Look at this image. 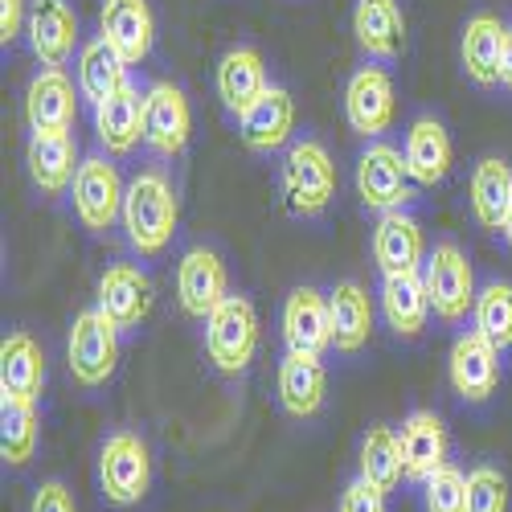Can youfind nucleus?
<instances>
[{
	"label": "nucleus",
	"mask_w": 512,
	"mask_h": 512,
	"mask_svg": "<svg viewBox=\"0 0 512 512\" xmlns=\"http://www.w3.org/2000/svg\"><path fill=\"white\" fill-rule=\"evenodd\" d=\"M123 234H127V246L144 259H156V254L168 250L177 234V222H181V201H177V189L168 181L160 168H144L127 181V193H123Z\"/></svg>",
	"instance_id": "obj_1"
},
{
	"label": "nucleus",
	"mask_w": 512,
	"mask_h": 512,
	"mask_svg": "<svg viewBox=\"0 0 512 512\" xmlns=\"http://www.w3.org/2000/svg\"><path fill=\"white\" fill-rule=\"evenodd\" d=\"M283 201L295 218H320L336 197V164L320 140H300L291 144L283 160Z\"/></svg>",
	"instance_id": "obj_2"
},
{
	"label": "nucleus",
	"mask_w": 512,
	"mask_h": 512,
	"mask_svg": "<svg viewBox=\"0 0 512 512\" xmlns=\"http://www.w3.org/2000/svg\"><path fill=\"white\" fill-rule=\"evenodd\" d=\"M66 361L78 386H87V390L107 386L119 365V324L103 308L78 312L70 324V340H66Z\"/></svg>",
	"instance_id": "obj_3"
},
{
	"label": "nucleus",
	"mask_w": 512,
	"mask_h": 512,
	"mask_svg": "<svg viewBox=\"0 0 512 512\" xmlns=\"http://www.w3.org/2000/svg\"><path fill=\"white\" fill-rule=\"evenodd\" d=\"M205 353L222 373H242L259 349V312L246 295H226L205 320Z\"/></svg>",
	"instance_id": "obj_4"
},
{
	"label": "nucleus",
	"mask_w": 512,
	"mask_h": 512,
	"mask_svg": "<svg viewBox=\"0 0 512 512\" xmlns=\"http://www.w3.org/2000/svg\"><path fill=\"white\" fill-rule=\"evenodd\" d=\"M152 484V455L136 431L107 435L99 451V488L115 508H132L148 496Z\"/></svg>",
	"instance_id": "obj_5"
},
{
	"label": "nucleus",
	"mask_w": 512,
	"mask_h": 512,
	"mask_svg": "<svg viewBox=\"0 0 512 512\" xmlns=\"http://www.w3.org/2000/svg\"><path fill=\"white\" fill-rule=\"evenodd\" d=\"M422 279H426V295H431V308L439 320L459 324L467 320V312L476 308V271L467 263V254L455 242H439L422 263Z\"/></svg>",
	"instance_id": "obj_6"
},
{
	"label": "nucleus",
	"mask_w": 512,
	"mask_h": 512,
	"mask_svg": "<svg viewBox=\"0 0 512 512\" xmlns=\"http://www.w3.org/2000/svg\"><path fill=\"white\" fill-rule=\"evenodd\" d=\"M123 193H127V185L107 156H87L78 164L74 185H70L74 213L91 234H103L123 218Z\"/></svg>",
	"instance_id": "obj_7"
},
{
	"label": "nucleus",
	"mask_w": 512,
	"mask_h": 512,
	"mask_svg": "<svg viewBox=\"0 0 512 512\" xmlns=\"http://www.w3.org/2000/svg\"><path fill=\"white\" fill-rule=\"evenodd\" d=\"M193 136V111L189 99L177 82H152L144 91V144L164 156V160H177L189 148Z\"/></svg>",
	"instance_id": "obj_8"
},
{
	"label": "nucleus",
	"mask_w": 512,
	"mask_h": 512,
	"mask_svg": "<svg viewBox=\"0 0 512 512\" xmlns=\"http://www.w3.org/2000/svg\"><path fill=\"white\" fill-rule=\"evenodd\" d=\"M410 168H406V156L390 144H369L361 156H357V197L365 209L373 213H390V209H402L414 193H410Z\"/></svg>",
	"instance_id": "obj_9"
},
{
	"label": "nucleus",
	"mask_w": 512,
	"mask_h": 512,
	"mask_svg": "<svg viewBox=\"0 0 512 512\" xmlns=\"http://www.w3.org/2000/svg\"><path fill=\"white\" fill-rule=\"evenodd\" d=\"M398 115V95H394V78L381 66H361L349 87H345V119L357 136L377 140L381 132H390V123Z\"/></svg>",
	"instance_id": "obj_10"
},
{
	"label": "nucleus",
	"mask_w": 512,
	"mask_h": 512,
	"mask_svg": "<svg viewBox=\"0 0 512 512\" xmlns=\"http://www.w3.org/2000/svg\"><path fill=\"white\" fill-rule=\"evenodd\" d=\"M447 377H451V390L463 402H488L500 386V349L476 328L455 336L451 357H447Z\"/></svg>",
	"instance_id": "obj_11"
},
{
	"label": "nucleus",
	"mask_w": 512,
	"mask_h": 512,
	"mask_svg": "<svg viewBox=\"0 0 512 512\" xmlns=\"http://www.w3.org/2000/svg\"><path fill=\"white\" fill-rule=\"evenodd\" d=\"M226 295H230V275H226L222 254L205 250V246L185 250L181 263H177V304H181V312L193 316V320H205Z\"/></svg>",
	"instance_id": "obj_12"
},
{
	"label": "nucleus",
	"mask_w": 512,
	"mask_h": 512,
	"mask_svg": "<svg viewBox=\"0 0 512 512\" xmlns=\"http://www.w3.org/2000/svg\"><path fill=\"white\" fill-rule=\"evenodd\" d=\"M99 37L127 66H140L152 54V41H156L152 5H148V0H103V9H99Z\"/></svg>",
	"instance_id": "obj_13"
},
{
	"label": "nucleus",
	"mask_w": 512,
	"mask_h": 512,
	"mask_svg": "<svg viewBox=\"0 0 512 512\" xmlns=\"http://www.w3.org/2000/svg\"><path fill=\"white\" fill-rule=\"evenodd\" d=\"M29 50L41 66H66L78 46V17L66 0H33L29 21H25Z\"/></svg>",
	"instance_id": "obj_14"
},
{
	"label": "nucleus",
	"mask_w": 512,
	"mask_h": 512,
	"mask_svg": "<svg viewBox=\"0 0 512 512\" xmlns=\"http://www.w3.org/2000/svg\"><path fill=\"white\" fill-rule=\"evenodd\" d=\"M78 95L74 82L58 70V66H46L29 78L25 87V119L33 132H70L74 119H78Z\"/></svg>",
	"instance_id": "obj_15"
},
{
	"label": "nucleus",
	"mask_w": 512,
	"mask_h": 512,
	"mask_svg": "<svg viewBox=\"0 0 512 512\" xmlns=\"http://www.w3.org/2000/svg\"><path fill=\"white\" fill-rule=\"evenodd\" d=\"M373 263L381 275H406V271H422L426 263V242H422V226L410 218L406 209H390L377 218L373 230Z\"/></svg>",
	"instance_id": "obj_16"
},
{
	"label": "nucleus",
	"mask_w": 512,
	"mask_h": 512,
	"mask_svg": "<svg viewBox=\"0 0 512 512\" xmlns=\"http://www.w3.org/2000/svg\"><path fill=\"white\" fill-rule=\"evenodd\" d=\"M95 308H103L119 324V332L140 328L152 312V279L132 263L107 267L99 279V304Z\"/></svg>",
	"instance_id": "obj_17"
},
{
	"label": "nucleus",
	"mask_w": 512,
	"mask_h": 512,
	"mask_svg": "<svg viewBox=\"0 0 512 512\" xmlns=\"http://www.w3.org/2000/svg\"><path fill=\"white\" fill-rule=\"evenodd\" d=\"M283 340L291 353H324L332 349V316L328 295L316 287H295L283 304Z\"/></svg>",
	"instance_id": "obj_18"
},
{
	"label": "nucleus",
	"mask_w": 512,
	"mask_h": 512,
	"mask_svg": "<svg viewBox=\"0 0 512 512\" xmlns=\"http://www.w3.org/2000/svg\"><path fill=\"white\" fill-rule=\"evenodd\" d=\"M402 156H406V168H410L414 185L435 189V185H443L447 173H451L455 148H451L447 127H443L435 115H418V119L410 123V132H406Z\"/></svg>",
	"instance_id": "obj_19"
},
{
	"label": "nucleus",
	"mask_w": 512,
	"mask_h": 512,
	"mask_svg": "<svg viewBox=\"0 0 512 512\" xmlns=\"http://www.w3.org/2000/svg\"><path fill=\"white\" fill-rule=\"evenodd\" d=\"M357 46L373 62H394L406 50V17L398 0H357L353 5Z\"/></svg>",
	"instance_id": "obj_20"
},
{
	"label": "nucleus",
	"mask_w": 512,
	"mask_h": 512,
	"mask_svg": "<svg viewBox=\"0 0 512 512\" xmlns=\"http://www.w3.org/2000/svg\"><path fill=\"white\" fill-rule=\"evenodd\" d=\"M95 136L107 156H127L144 140V95L136 82H127L111 99L95 103Z\"/></svg>",
	"instance_id": "obj_21"
},
{
	"label": "nucleus",
	"mask_w": 512,
	"mask_h": 512,
	"mask_svg": "<svg viewBox=\"0 0 512 512\" xmlns=\"http://www.w3.org/2000/svg\"><path fill=\"white\" fill-rule=\"evenodd\" d=\"M218 99H222V107L230 111V115H242V111H250L254 103H259L263 95H267V62H263V54L254 50V46H234V50H226L222 54V62H218Z\"/></svg>",
	"instance_id": "obj_22"
},
{
	"label": "nucleus",
	"mask_w": 512,
	"mask_h": 512,
	"mask_svg": "<svg viewBox=\"0 0 512 512\" xmlns=\"http://www.w3.org/2000/svg\"><path fill=\"white\" fill-rule=\"evenodd\" d=\"M279 406L291 414V418H312L320 414L324 406V394H328V373H324V361L316 353H291L279 361Z\"/></svg>",
	"instance_id": "obj_23"
},
{
	"label": "nucleus",
	"mask_w": 512,
	"mask_h": 512,
	"mask_svg": "<svg viewBox=\"0 0 512 512\" xmlns=\"http://www.w3.org/2000/svg\"><path fill=\"white\" fill-rule=\"evenodd\" d=\"M402 463H406V480L422 484L426 476H435L447 463V426L435 410H414L402 422Z\"/></svg>",
	"instance_id": "obj_24"
},
{
	"label": "nucleus",
	"mask_w": 512,
	"mask_h": 512,
	"mask_svg": "<svg viewBox=\"0 0 512 512\" xmlns=\"http://www.w3.org/2000/svg\"><path fill=\"white\" fill-rule=\"evenodd\" d=\"M295 127V99L283 87H267V95L250 111L238 115V136L250 152H275L291 140Z\"/></svg>",
	"instance_id": "obj_25"
},
{
	"label": "nucleus",
	"mask_w": 512,
	"mask_h": 512,
	"mask_svg": "<svg viewBox=\"0 0 512 512\" xmlns=\"http://www.w3.org/2000/svg\"><path fill=\"white\" fill-rule=\"evenodd\" d=\"M25 164L41 193H62L74 185V173L82 160H78V144L70 132H33L25 148Z\"/></svg>",
	"instance_id": "obj_26"
},
{
	"label": "nucleus",
	"mask_w": 512,
	"mask_h": 512,
	"mask_svg": "<svg viewBox=\"0 0 512 512\" xmlns=\"http://www.w3.org/2000/svg\"><path fill=\"white\" fill-rule=\"evenodd\" d=\"M328 316H332V349L336 353H361L373 332V300L353 279L336 283L328 291Z\"/></svg>",
	"instance_id": "obj_27"
},
{
	"label": "nucleus",
	"mask_w": 512,
	"mask_h": 512,
	"mask_svg": "<svg viewBox=\"0 0 512 512\" xmlns=\"http://www.w3.org/2000/svg\"><path fill=\"white\" fill-rule=\"evenodd\" d=\"M46 386V357L29 332H9L0 345V398L37 402Z\"/></svg>",
	"instance_id": "obj_28"
},
{
	"label": "nucleus",
	"mask_w": 512,
	"mask_h": 512,
	"mask_svg": "<svg viewBox=\"0 0 512 512\" xmlns=\"http://www.w3.org/2000/svg\"><path fill=\"white\" fill-rule=\"evenodd\" d=\"M504 21L492 13H476L467 17L463 37H459V62L463 74L476 82V87H496L500 82V50H504Z\"/></svg>",
	"instance_id": "obj_29"
},
{
	"label": "nucleus",
	"mask_w": 512,
	"mask_h": 512,
	"mask_svg": "<svg viewBox=\"0 0 512 512\" xmlns=\"http://www.w3.org/2000/svg\"><path fill=\"white\" fill-rule=\"evenodd\" d=\"M431 295H426V279L422 271H406V275H386L381 279V316L398 336H418L431 316Z\"/></svg>",
	"instance_id": "obj_30"
},
{
	"label": "nucleus",
	"mask_w": 512,
	"mask_h": 512,
	"mask_svg": "<svg viewBox=\"0 0 512 512\" xmlns=\"http://www.w3.org/2000/svg\"><path fill=\"white\" fill-rule=\"evenodd\" d=\"M127 62L107 46L103 37H95V41H87V46L78 50V91H82V99L87 103H103V99H111L115 91H123L127 87Z\"/></svg>",
	"instance_id": "obj_31"
},
{
	"label": "nucleus",
	"mask_w": 512,
	"mask_h": 512,
	"mask_svg": "<svg viewBox=\"0 0 512 512\" xmlns=\"http://www.w3.org/2000/svg\"><path fill=\"white\" fill-rule=\"evenodd\" d=\"M512 201V168L496 156H484L472 173V213L484 230H500Z\"/></svg>",
	"instance_id": "obj_32"
},
{
	"label": "nucleus",
	"mask_w": 512,
	"mask_h": 512,
	"mask_svg": "<svg viewBox=\"0 0 512 512\" xmlns=\"http://www.w3.org/2000/svg\"><path fill=\"white\" fill-rule=\"evenodd\" d=\"M406 476L402 463V439L390 426H369L361 439V480H369L377 492H394Z\"/></svg>",
	"instance_id": "obj_33"
},
{
	"label": "nucleus",
	"mask_w": 512,
	"mask_h": 512,
	"mask_svg": "<svg viewBox=\"0 0 512 512\" xmlns=\"http://www.w3.org/2000/svg\"><path fill=\"white\" fill-rule=\"evenodd\" d=\"M0 451L13 467L29 463L37 451V410L33 402L0 398Z\"/></svg>",
	"instance_id": "obj_34"
},
{
	"label": "nucleus",
	"mask_w": 512,
	"mask_h": 512,
	"mask_svg": "<svg viewBox=\"0 0 512 512\" xmlns=\"http://www.w3.org/2000/svg\"><path fill=\"white\" fill-rule=\"evenodd\" d=\"M472 316H476V332H484L500 353L512 349V283H488L476 295Z\"/></svg>",
	"instance_id": "obj_35"
},
{
	"label": "nucleus",
	"mask_w": 512,
	"mask_h": 512,
	"mask_svg": "<svg viewBox=\"0 0 512 512\" xmlns=\"http://www.w3.org/2000/svg\"><path fill=\"white\" fill-rule=\"evenodd\" d=\"M422 500L426 512H467V476L459 467L443 463L435 476L422 480Z\"/></svg>",
	"instance_id": "obj_36"
},
{
	"label": "nucleus",
	"mask_w": 512,
	"mask_h": 512,
	"mask_svg": "<svg viewBox=\"0 0 512 512\" xmlns=\"http://www.w3.org/2000/svg\"><path fill=\"white\" fill-rule=\"evenodd\" d=\"M467 512H508V480L496 467L480 463L467 476Z\"/></svg>",
	"instance_id": "obj_37"
},
{
	"label": "nucleus",
	"mask_w": 512,
	"mask_h": 512,
	"mask_svg": "<svg viewBox=\"0 0 512 512\" xmlns=\"http://www.w3.org/2000/svg\"><path fill=\"white\" fill-rule=\"evenodd\" d=\"M340 512H386V492H377L369 480H353L340 496Z\"/></svg>",
	"instance_id": "obj_38"
},
{
	"label": "nucleus",
	"mask_w": 512,
	"mask_h": 512,
	"mask_svg": "<svg viewBox=\"0 0 512 512\" xmlns=\"http://www.w3.org/2000/svg\"><path fill=\"white\" fill-rule=\"evenodd\" d=\"M29 512H78V508H74L70 488H66L62 480H50V484H41V488L33 492Z\"/></svg>",
	"instance_id": "obj_39"
},
{
	"label": "nucleus",
	"mask_w": 512,
	"mask_h": 512,
	"mask_svg": "<svg viewBox=\"0 0 512 512\" xmlns=\"http://www.w3.org/2000/svg\"><path fill=\"white\" fill-rule=\"evenodd\" d=\"M29 21V0H0V41L13 46V41L25 33Z\"/></svg>",
	"instance_id": "obj_40"
},
{
	"label": "nucleus",
	"mask_w": 512,
	"mask_h": 512,
	"mask_svg": "<svg viewBox=\"0 0 512 512\" xmlns=\"http://www.w3.org/2000/svg\"><path fill=\"white\" fill-rule=\"evenodd\" d=\"M500 87L512 91V25L504 29V50H500Z\"/></svg>",
	"instance_id": "obj_41"
},
{
	"label": "nucleus",
	"mask_w": 512,
	"mask_h": 512,
	"mask_svg": "<svg viewBox=\"0 0 512 512\" xmlns=\"http://www.w3.org/2000/svg\"><path fill=\"white\" fill-rule=\"evenodd\" d=\"M500 234H504V242L512 246V201H508V213H504V226H500Z\"/></svg>",
	"instance_id": "obj_42"
}]
</instances>
